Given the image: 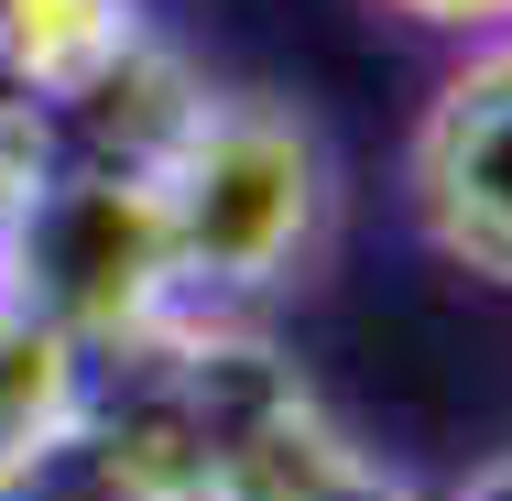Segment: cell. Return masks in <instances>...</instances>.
Listing matches in <instances>:
<instances>
[{
  "label": "cell",
  "mask_w": 512,
  "mask_h": 501,
  "mask_svg": "<svg viewBox=\"0 0 512 501\" xmlns=\"http://www.w3.org/2000/svg\"><path fill=\"white\" fill-rule=\"evenodd\" d=\"M99 403L186 501H414L251 316H175L99 371Z\"/></svg>",
  "instance_id": "1"
},
{
  "label": "cell",
  "mask_w": 512,
  "mask_h": 501,
  "mask_svg": "<svg viewBox=\"0 0 512 501\" xmlns=\"http://www.w3.org/2000/svg\"><path fill=\"white\" fill-rule=\"evenodd\" d=\"M153 197H164V229H175L186 305L197 316H251V305L295 295L316 273L327 218H338V164H327V142L295 99L207 88L197 131L175 142Z\"/></svg>",
  "instance_id": "2"
},
{
  "label": "cell",
  "mask_w": 512,
  "mask_h": 501,
  "mask_svg": "<svg viewBox=\"0 0 512 501\" xmlns=\"http://www.w3.org/2000/svg\"><path fill=\"white\" fill-rule=\"evenodd\" d=\"M0 295L66 327L99 371L131 360L142 338H164L175 316H197L175 284V229H164L153 175H99V164L44 175V197L0 240Z\"/></svg>",
  "instance_id": "3"
},
{
  "label": "cell",
  "mask_w": 512,
  "mask_h": 501,
  "mask_svg": "<svg viewBox=\"0 0 512 501\" xmlns=\"http://www.w3.org/2000/svg\"><path fill=\"white\" fill-rule=\"evenodd\" d=\"M404 186H414L425 240L458 273L512 295V33L469 44L436 77V99L414 120V153H404Z\"/></svg>",
  "instance_id": "4"
},
{
  "label": "cell",
  "mask_w": 512,
  "mask_h": 501,
  "mask_svg": "<svg viewBox=\"0 0 512 501\" xmlns=\"http://www.w3.org/2000/svg\"><path fill=\"white\" fill-rule=\"evenodd\" d=\"M197 109H207V77L164 44V33H131L99 77H88L77 99H55L44 120H55V164L164 175V164H175V142L197 131Z\"/></svg>",
  "instance_id": "5"
},
{
  "label": "cell",
  "mask_w": 512,
  "mask_h": 501,
  "mask_svg": "<svg viewBox=\"0 0 512 501\" xmlns=\"http://www.w3.org/2000/svg\"><path fill=\"white\" fill-rule=\"evenodd\" d=\"M0 501H186V491L164 480V458H153L109 403H88L66 436L0 458Z\"/></svg>",
  "instance_id": "6"
},
{
  "label": "cell",
  "mask_w": 512,
  "mask_h": 501,
  "mask_svg": "<svg viewBox=\"0 0 512 501\" xmlns=\"http://www.w3.org/2000/svg\"><path fill=\"white\" fill-rule=\"evenodd\" d=\"M88 403H99V360H88L66 327H44L33 305L0 295V458L66 436Z\"/></svg>",
  "instance_id": "7"
},
{
  "label": "cell",
  "mask_w": 512,
  "mask_h": 501,
  "mask_svg": "<svg viewBox=\"0 0 512 501\" xmlns=\"http://www.w3.org/2000/svg\"><path fill=\"white\" fill-rule=\"evenodd\" d=\"M44 175H55V120L33 99H0V240L22 229V207L44 197Z\"/></svg>",
  "instance_id": "8"
},
{
  "label": "cell",
  "mask_w": 512,
  "mask_h": 501,
  "mask_svg": "<svg viewBox=\"0 0 512 501\" xmlns=\"http://www.w3.org/2000/svg\"><path fill=\"white\" fill-rule=\"evenodd\" d=\"M382 11H404L414 33H447V44H491V33H512V0H382Z\"/></svg>",
  "instance_id": "9"
},
{
  "label": "cell",
  "mask_w": 512,
  "mask_h": 501,
  "mask_svg": "<svg viewBox=\"0 0 512 501\" xmlns=\"http://www.w3.org/2000/svg\"><path fill=\"white\" fill-rule=\"evenodd\" d=\"M447 501H512V458H491V469H469Z\"/></svg>",
  "instance_id": "10"
}]
</instances>
